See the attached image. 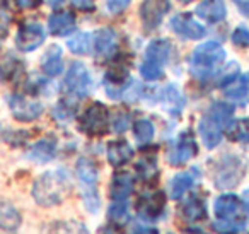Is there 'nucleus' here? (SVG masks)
<instances>
[{"label": "nucleus", "mask_w": 249, "mask_h": 234, "mask_svg": "<svg viewBox=\"0 0 249 234\" xmlns=\"http://www.w3.org/2000/svg\"><path fill=\"white\" fill-rule=\"evenodd\" d=\"M72 188L69 175L63 169H55V171L43 173L39 178H36L33 185V196L36 203L43 207H55L60 205Z\"/></svg>", "instance_id": "obj_1"}, {"label": "nucleus", "mask_w": 249, "mask_h": 234, "mask_svg": "<svg viewBox=\"0 0 249 234\" xmlns=\"http://www.w3.org/2000/svg\"><path fill=\"white\" fill-rule=\"evenodd\" d=\"M234 106L227 103H213L207 110V113L201 117L198 123V132L207 149H215L222 140V132L227 128V125L232 121Z\"/></svg>", "instance_id": "obj_2"}, {"label": "nucleus", "mask_w": 249, "mask_h": 234, "mask_svg": "<svg viewBox=\"0 0 249 234\" xmlns=\"http://www.w3.org/2000/svg\"><path fill=\"white\" fill-rule=\"evenodd\" d=\"M225 60V50L220 43L207 41L193 50L190 58V67L195 77L205 79L208 76H213L222 67Z\"/></svg>", "instance_id": "obj_3"}, {"label": "nucleus", "mask_w": 249, "mask_h": 234, "mask_svg": "<svg viewBox=\"0 0 249 234\" xmlns=\"http://www.w3.org/2000/svg\"><path fill=\"white\" fill-rule=\"evenodd\" d=\"M109 127V111L103 103H94L82 113L79 120V130L90 137H101Z\"/></svg>", "instance_id": "obj_4"}, {"label": "nucleus", "mask_w": 249, "mask_h": 234, "mask_svg": "<svg viewBox=\"0 0 249 234\" xmlns=\"http://www.w3.org/2000/svg\"><path fill=\"white\" fill-rule=\"evenodd\" d=\"M242 173H244V164L241 157L232 154L222 156L215 168V185L218 188H232L241 181Z\"/></svg>", "instance_id": "obj_5"}, {"label": "nucleus", "mask_w": 249, "mask_h": 234, "mask_svg": "<svg viewBox=\"0 0 249 234\" xmlns=\"http://www.w3.org/2000/svg\"><path fill=\"white\" fill-rule=\"evenodd\" d=\"M63 87L69 96L75 98V99H82L92 89V79L84 63H73L67 72V77L63 80Z\"/></svg>", "instance_id": "obj_6"}, {"label": "nucleus", "mask_w": 249, "mask_h": 234, "mask_svg": "<svg viewBox=\"0 0 249 234\" xmlns=\"http://www.w3.org/2000/svg\"><path fill=\"white\" fill-rule=\"evenodd\" d=\"M198 152V145L191 132H183L178 140L167 151V161L171 166H183L190 159H193Z\"/></svg>", "instance_id": "obj_7"}, {"label": "nucleus", "mask_w": 249, "mask_h": 234, "mask_svg": "<svg viewBox=\"0 0 249 234\" xmlns=\"http://www.w3.org/2000/svg\"><path fill=\"white\" fill-rule=\"evenodd\" d=\"M45 41V29L39 22H26L18 29L16 46L21 52H33L39 48Z\"/></svg>", "instance_id": "obj_8"}, {"label": "nucleus", "mask_w": 249, "mask_h": 234, "mask_svg": "<svg viewBox=\"0 0 249 234\" xmlns=\"http://www.w3.org/2000/svg\"><path fill=\"white\" fill-rule=\"evenodd\" d=\"M164 209H166V195L159 190L145 193L137 202V212L145 220H157L162 215Z\"/></svg>", "instance_id": "obj_9"}, {"label": "nucleus", "mask_w": 249, "mask_h": 234, "mask_svg": "<svg viewBox=\"0 0 249 234\" xmlns=\"http://www.w3.org/2000/svg\"><path fill=\"white\" fill-rule=\"evenodd\" d=\"M9 108L12 111V117L18 121H35L43 113V104L39 101L29 99L24 96L9 98Z\"/></svg>", "instance_id": "obj_10"}, {"label": "nucleus", "mask_w": 249, "mask_h": 234, "mask_svg": "<svg viewBox=\"0 0 249 234\" xmlns=\"http://www.w3.org/2000/svg\"><path fill=\"white\" fill-rule=\"evenodd\" d=\"M171 9L169 0H143L140 5V18L145 29H156Z\"/></svg>", "instance_id": "obj_11"}, {"label": "nucleus", "mask_w": 249, "mask_h": 234, "mask_svg": "<svg viewBox=\"0 0 249 234\" xmlns=\"http://www.w3.org/2000/svg\"><path fill=\"white\" fill-rule=\"evenodd\" d=\"M242 202L235 195H222L215 200L213 210L218 220L229 222H244L242 220Z\"/></svg>", "instance_id": "obj_12"}, {"label": "nucleus", "mask_w": 249, "mask_h": 234, "mask_svg": "<svg viewBox=\"0 0 249 234\" xmlns=\"http://www.w3.org/2000/svg\"><path fill=\"white\" fill-rule=\"evenodd\" d=\"M171 29L176 35L188 39H200L207 35V29L196 21L191 14H178L171 19Z\"/></svg>", "instance_id": "obj_13"}, {"label": "nucleus", "mask_w": 249, "mask_h": 234, "mask_svg": "<svg viewBox=\"0 0 249 234\" xmlns=\"http://www.w3.org/2000/svg\"><path fill=\"white\" fill-rule=\"evenodd\" d=\"M128 82H130L128 70L123 69V67H111L104 74V87H106V94L111 99L121 98V94L126 89Z\"/></svg>", "instance_id": "obj_14"}, {"label": "nucleus", "mask_w": 249, "mask_h": 234, "mask_svg": "<svg viewBox=\"0 0 249 234\" xmlns=\"http://www.w3.org/2000/svg\"><path fill=\"white\" fill-rule=\"evenodd\" d=\"M196 16L207 22H220L227 16V7L224 0H203L196 5Z\"/></svg>", "instance_id": "obj_15"}, {"label": "nucleus", "mask_w": 249, "mask_h": 234, "mask_svg": "<svg viewBox=\"0 0 249 234\" xmlns=\"http://www.w3.org/2000/svg\"><path fill=\"white\" fill-rule=\"evenodd\" d=\"M106 156H107V161H109L111 166L114 168H121L124 166L126 162L132 161L133 157V149L128 142L124 140H113L107 144L106 147Z\"/></svg>", "instance_id": "obj_16"}, {"label": "nucleus", "mask_w": 249, "mask_h": 234, "mask_svg": "<svg viewBox=\"0 0 249 234\" xmlns=\"http://www.w3.org/2000/svg\"><path fill=\"white\" fill-rule=\"evenodd\" d=\"M48 28L53 36H67L75 29V16L69 11L55 12L50 16Z\"/></svg>", "instance_id": "obj_17"}, {"label": "nucleus", "mask_w": 249, "mask_h": 234, "mask_svg": "<svg viewBox=\"0 0 249 234\" xmlns=\"http://www.w3.org/2000/svg\"><path fill=\"white\" fill-rule=\"evenodd\" d=\"M179 215L183 217L186 222H198L203 220L207 217V205L205 200H201L200 196L193 195L188 200H184L179 207Z\"/></svg>", "instance_id": "obj_18"}, {"label": "nucleus", "mask_w": 249, "mask_h": 234, "mask_svg": "<svg viewBox=\"0 0 249 234\" xmlns=\"http://www.w3.org/2000/svg\"><path fill=\"white\" fill-rule=\"evenodd\" d=\"M133 176L128 173H118L111 179L109 196L113 200H126L133 192Z\"/></svg>", "instance_id": "obj_19"}, {"label": "nucleus", "mask_w": 249, "mask_h": 234, "mask_svg": "<svg viewBox=\"0 0 249 234\" xmlns=\"http://www.w3.org/2000/svg\"><path fill=\"white\" fill-rule=\"evenodd\" d=\"M160 103H162L164 110L169 111L171 115H179L184 108V98L176 86L169 84L160 91Z\"/></svg>", "instance_id": "obj_20"}, {"label": "nucleus", "mask_w": 249, "mask_h": 234, "mask_svg": "<svg viewBox=\"0 0 249 234\" xmlns=\"http://www.w3.org/2000/svg\"><path fill=\"white\" fill-rule=\"evenodd\" d=\"M41 70L50 77L58 76L63 70V58H62V48L58 45H53L46 50V53L41 58Z\"/></svg>", "instance_id": "obj_21"}, {"label": "nucleus", "mask_w": 249, "mask_h": 234, "mask_svg": "<svg viewBox=\"0 0 249 234\" xmlns=\"http://www.w3.org/2000/svg\"><path fill=\"white\" fill-rule=\"evenodd\" d=\"M94 50L99 57H107L116 50V35L113 29L103 28L94 33Z\"/></svg>", "instance_id": "obj_22"}, {"label": "nucleus", "mask_w": 249, "mask_h": 234, "mask_svg": "<svg viewBox=\"0 0 249 234\" xmlns=\"http://www.w3.org/2000/svg\"><path fill=\"white\" fill-rule=\"evenodd\" d=\"M55 151H56L55 138H41V140L36 142L31 147L29 159H33L35 162H48L55 156Z\"/></svg>", "instance_id": "obj_23"}, {"label": "nucleus", "mask_w": 249, "mask_h": 234, "mask_svg": "<svg viewBox=\"0 0 249 234\" xmlns=\"http://www.w3.org/2000/svg\"><path fill=\"white\" fill-rule=\"evenodd\" d=\"M169 55H171V43L167 39H157V41H152L149 45V48L145 52V60L164 67V63L167 62Z\"/></svg>", "instance_id": "obj_24"}, {"label": "nucleus", "mask_w": 249, "mask_h": 234, "mask_svg": "<svg viewBox=\"0 0 249 234\" xmlns=\"http://www.w3.org/2000/svg\"><path fill=\"white\" fill-rule=\"evenodd\" d=\"M21 226V214L11 202L0 200V227L5 231H14Z\"/></svg>", "instance_id": "obj_25"}, {"label": "nucleus", "mask_w": 249, "mask_h": 234, "mask_svg": "<svg viewBox=\"0 0 249 234\" xmlns=\"http://www.w3.org/2000/svg\"><path fill=\"white\" fill-rule=\"evenodd\" d=\"M224 89H225L224 91L225 96H227L229 99L242 104L249 98V76L246 74V76L237 77L234 82H231L229 86H225Z\"/></svg>", "instance_id": "obj_26"}, {"label": "nucleus", "mask_w": 249, "mask_h": 234, "mask_svg": "<svg viewBox=\"0 0 249 234\" xmlns=\"http://www.w3.org/2000/svg\"><path fill=\"white\" fill-rule=\"evenodd\" d=\"M195 171H196V169H193V171H188V173H179V175H176L173 179H171V183H169L171 198L179 200L181 196H183L184 193H186L188 190L193 186Z\"/></svg>", "instance_id": "obj_27"}, {"label": "nucleus", "mask_w": 249, "mask_h": 234, "mask_svg": "<svg viewBox=\"0 0 249 234\" xmlns=\"http://www.w3.org/2000/svg\"><path fill=\"white\" fill-rule=\"evenodd\" d=\"M77 175H79V179L82 181L84 188H94L99 173H97V166L90 159L82 157L77 162Z\"/></svg>", "instance_id": "obj_28"}, {"label": "nucleus", "mask_w": 249, "mask_h": 234, "mask_svg": "<svg viewBox=\"0 0 249 234\" xmlns=\"http://www.w3.org/2000/svg\"><path fill=\"white\" fill-rule=\"evenodd\" d=\"M225 134L234 142H246L249 144V118L232 120L225 128Z\"/></svg>", "instance_id": "obj_29"}, {"label": "nucleus", "mask_w": 249, "mask_h": 234, "mask_svg": "<svg viewBox=\"0 0 249 234\" xmlns=\"http://www.w3.org/2000/svg\"><path fill=\"white\" fill-rule=\"evenodd\" d=\"M133 135H135L139 144H149L154 138V135H156V127H154L152 121L145 120V118L137 120L133 123Z\"/></svg>", "instance_id": "obj_30"}, {"label": "nucleus", "mask_w": 249, "mask_h": 234, "mask_svg": "<svg viewBox=\"0 0 249 234\" xmlns=\"http://www.w3.org/2000/svg\"><path fill=\"white\" fill-rule=\"evenodd\" d=\"M107 217H109L111 222L116 224V226H123V224L128 222L130 210H128V203H126V200H114V203L109 207Z\"/></svg>", "instance_id": "obj_31"}, {"label": "nucleus", "mask_w": 249, "mask_h": 234, "mask_svg": "<svg viewBox=\"0 0 249 234\" xmlns=\"http://www.w3.org/2000/svg\"><path fill=\"white\" fill-rule=\"evenodd\" d=\"M67 46L75 55H87L92 48V38H90L89 33H79L67 41Z\"/></svg>", "instance_id": "obj_32"}, {"label": "nucleus", "mask_w": 249, "mask_h": 234, "mask_svg": "<svg viewBox=\"0 0 249 234\" xmlns=\"http://www.w3.org/2000/svg\"><path fill=\"white\" fill-rule=\"evenodd\" d=\"M135 169H137V173H139L140 178L145 179V181H150V179L157 178V162L154 157L140 159V161L137 162Z\"/></svg>", "instance_id": "obj_33"}, {"label": "nucleus", "mask_w": 249, "mask_h": 234, "mask_svg": "<svg viewBox=\"0 0 249 234\" xmlns=\"http://www.w3.org/2000/svg\"><path fill=\"white\" fill-rule=\"evenodd\" d=\"M53 234H89L82 222L77 220H65V222H58L53 229Z\"/></svg>", "instance_id": "obj_34"}, {"label": "nucleus", "mask_w": 249, "mask_h": 234, "mask_svg": "<svg viewBox=\"0 0 249 234\" xmlns=\"http://www.w3.org/2000/svg\"><path fill=\"white\" fill-rule=\"evenodd\" d=\"M162 70H164V67L149 62V60H143V63L140 65V74H142V77H143V79H147V80L160 79V76H162Z\"/></svg>", "instance_id": "obj_35"}, {"label": "nucleus", "mask_w": 249, "mask_h": 234, "mask_svg": "<svg viewBox=\"0 0 249 234\" xmlns=\"http://www.w3.org/2000/svg\"><path fill=\"white\" fill-rule=\"evenodd\" d=\"M237 77H239V63H235V62L229 63V65L224 69V72H222V77H220V80H218V86L220 87L229 86V84L234 82Z\"/></svg>", "instance_id": "obj_36"}, {"label": "nucleus", "mask_w": 249, "mask_h": 234, "mask_svg": "<svg viewBox=\"0 0 249 234\" xmlns=\"http://www.w3.org/2000/svg\"><path fill=\"white\" fill-rule=\"evenodd\" d=\"M232 43L239 48H248L249 46V29L244 26H239L232 33Z\"/></svg>", "instance_id": "obj_37"}, {"label": "nucleus", "mask_w": 249, "mask_h": 234, "mask_svg": "<svg viewBox=\"0 0 249 234\" xmlns=\"http://www.w3.org/2000/svg\"><path fill=\"white\" fill-rule=\"evenodd\" d=\"M128 125H130V115L126 113V111H118L116 117H114V120H113L114 132L123 134V132L128 128Z\"/></svg>", "instance_id": "obj_38"}, {"label": "nucleus", "mask_w": 249, "mask_h": 234, "mask_svg": "<svg viewBox=\"0 0 249 234\" xmlns=\"http://www.w3.org/2000/svg\"><path fill=\"white\" fill-rule=\"evenodd\" d=\"M132 0H106V9L111 14H120L128 7Z\"/></svg>", "instance_id": "obj_39"}, {"label": "nucleus", "mask_w": 249, "mask_h": 234, "mask_svg": "<svg viewBox=\"0 0 249 234\" xmlns=\"http://www.w3.org/2000/svg\"><path fill=\"white\" fill-rule=\"evenodd\" d=\"M14 2L19 9H26V11H29V9H38L39 5H41L43 0H14Z\"/></svg>", "instance_id": "obj_40"}, {"label": "nucleus", "mask_w": 249, "mask_h": 234, "mask_svg": "<svg viewBox=\"0 0 249 234\" xmlns=\"http://www.w3.org/2000/svg\"><path fill=\"white\" fill-rule=\"evenodd\" d=\"M130 234H159V231L156 227H149V226H135Z\"/></svg>", "instance_id": "obj_41"}, {"label": "nucleus", "mask_w": 249, "mask_h": 234, "mask_svg": "<svg viewBox=\"0 0 249 234\" xmlns=\"http://www.w3.org/2000/svg\"><path fill=\"white\" fill-rule=\"evenodd\" d=\"M239 9H241V12L246 16V18H249V0H239L237 2Z\"/></svg>", "instance_id": "obj_42"}, {"label": "nucleus", "mask_w": 249, "mask_h": 234, "mask_svg": "<svg viewBox=\"0 0 249 234\" xmlns=\"http://www.w3.org/2000/svg\"><path fill=\"white\" fill-rule=\"evenodd\" d=\"M242 205H244V209L249 212V188L242 193Z\"/></svg>", "instance_id": "obj_43"}, {"label": "nucleus", "mask_w": 249, "mask_h": 234, "mask_svg": "<svg viewBox=\"0 0 249 234\" xmlns=\"http://www.w3.org/2000/svg\"><path fill=\"white\" fill-rule=\"evenodd\" d=\"M183 234H207L205 231H201V229H196V227H191V229H186Z\"/></svg>", "instance_id": "obj_44"}, {"label": "nucleus", "mask_w": 249, "mask_h": 234, "mask_svg": "<svg viewBox=\"0 0 249 234\" xmlns=\"http://www.w3.org/2000/svg\"><path fill=\"white\" fill-rule=\"evenodd\" d=\"M181 4H190V2H193V0H179Z\"/></svg>", "instance_id": "obj_45"}]
</instances>
